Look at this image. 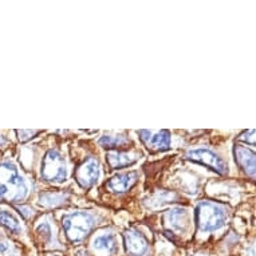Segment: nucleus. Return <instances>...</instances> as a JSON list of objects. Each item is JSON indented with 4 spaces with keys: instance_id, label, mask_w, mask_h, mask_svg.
I'll use <instances>...</instances> for the list:
<instances>
[{
    "instance_id": "obj_1",
    "label": "nucleus",
    "mask_w": 256,
    "mask_h": 256,
    "mask_svg": "<svg viewBox=\"0 0 256 256\" xmlns=\"http://www.w3.org/2000/svg\"><path fill=\"white\" fill-rule=\"evenodd\" d=\"M28 194V185L11 162L0 164V198L6 202H22Z\"/></svg>"
},
{
    "instance_id": "obj_2",
    "label": "nucleus",
    "mask_w": 256,
    "mask_h": 256,
    "mask_svg": "<svg viewBox=\"0 0 256 256\" xmlns=\"http://www.w3.org/2000/svg\"><path fill=\"white\" fill-rule=\"evenodd\" d=\"M97 224V218L86 210H76L62 216V227L72 243H80L90 235Z\"/></svg>"
},
{
    "instance_id": "obj_3",
    "label": "nucleus",
    "mask_w": 256,
    "mask_h": 256,
    "mask_svg": "<svg viewBox=\"0 0 256 256\" xmlns=\"http://www.w3.org/2000/svg\"><path fill=\"white\" fill-rule=\"evenodd\" d=\"M194 220L202 234L214 232L226 226L227 210L218 202H200L194 210Z\"/></svg>"
},
{
    "instance_id": "obj_4",
    "label": "nucleus",
    "mask_w": 256,
    "mask_h": 256,
    "mask_svg": "<svg viewBox=\"0 0 256 256\" xmlns=\"http://www.w3.org/2000/svg\"><path fill=\"white\" fill-rule=\"evenodd\" d=\"M40 176L43 180L50 182H63L68 180V162L58 149H48L44 153L40 166Z\"/></svg>"
},
{
    "instance_id": "obj_5",
    "label": "nucleus",
    "mask_w": 256,
    "mask_h": 256,
    "mask_svg": "<svg viewBox=\"0 0 256 256\" xmlns=\"http://www.w3.org/2000/svg\"><path fill=\"white\" fill-rule=\"evenodd\" d=\"M185 158L189 161H194L198 164H202L206 168L212 169L214 172L218 174H227L228 166L227 162L214 150H210L208 148H194L189 149L185 154Z\"/></svg>"
},
{
    "instance_id": "obj_6",
    "label": "nucleus",
    "mask_w": 256,
    "mask_h": 256,
    "mask_svg": "<svg viewBox=\"0 0 256 256\" xmlns=\"http://www.w3.org/2000/svg\"><path fill=\"white\" fill-rule=\"evenodd\" d=\"M76 180L82 189L92 188L96 185L101 177V166L98 160L94 157H88L82 162V164L76 169Z\"/></svg>"
},
{
    "instance_id": "obj_7",
    "label": "nucleus",
    "mask_w": 256,
    "mask_h": 256,
    "mask_svg": "<svg viewBox=\"0 0 256 256\" xmlns=\"http://www.w3.org/2000/svg\"><path fill=\"white\" fill-rule=\"evenodd\" d=\"M137 134L150 152H165L170 148L169 130H140Z\"/></svg>"
},
{
    "instance_id": "obj_8",
    "label": "nucleus",
    "mask_w": 256,
    "mask_h": 256,
    "mask_svg": "<svg viewBox=\"0 0 256 256\" xmlns=\"http://www.w3.org/2000/svg\"><path fill=\"white\" fill-rule=\"evenodd\" d=\"M126 252L132 256H146L149 254L150 246L142 232L132 228L124 234Z\"/></svg>"
},
{
    "instance_id": "obj_9",
    "label": "nucleus",
    "mask_w": 256,
    "mask_h": 256,
    "mask_svg": "<svg viewBox=\"0 0 256 256\" xmlns=\"http://www.w3.org/2000/svg\"><path fill=\"white\" fill-rule=\"evenodd\" d=\"M234 156H235L236 164L239 165V168L246 173L252 180H256V153L250 148L238 146L234 148Z\"/></svg>"
},
{
    "instance_id": "obj_10",
    "label": "nucleus",
    "mask_w": 256,
    "mask_h": 256,
    "mask_svg": "<svg viewBox=\"0 0 256 256\" xmlns=\"http://www.w3.org/2000/svg\"><path fill=\"white\" fill-rule=\"evenodd\" d=\"M137 180H138V172L133 170V172L120 173L106 181L105 188L112 194H124L133 188Z\"/></svg>"
},
{
    "instance_id": "obj_11",
    "label": "nucleus",
    "mask_w": 256,
    "mask_h": 256,
    "mask_svg": "<svg viewBox=\"0 0 256 256\" xmlns=\"http://www.w3.org/2000/svg\"><path fill=\"white\" fill-rule=\"evenodd\" d=\"M92 248L100 256H112L117 251V239L113 232H101L92 240Z\"/></svg>"
},
{
    "instance_id": "obj_12",
    "label": "nucleus",
    "mask_w": 256,
    "mask_h": 256,
    "mask_svg": "<svg viewBox=\"0 0 256 256\" xmlns=\"http://www.w3.org/2000/svg\"><path fill=\"white\" fill-rule=\"evenodd\" d=\"M140 156L137 153H128V152L112 150L106 153V162L113 170L116 169L129 168L138 161Z\"/></svg>"
},
{
    "instance_id": "obj_13",
    "label": "nucleus",
    "mask_w": 256,
    "mask_h": 256,
    "mask_svg": "<svg viewBox=\"0 0 256 256\" xmlns=\"http://www.w3.org/2000/svg\"><path fill=\"white\" fill-rule=\"evenodd\" d=\"M165 222L168 224V227L172 231L182 232L185 228L188 227L189 214L188 210L184 208H172L165 214Z\"/></svg>"
},
{
    "instance_id": "obj_14",
    "label": "nucleus",
    "mask_w": 256,
    "mask_h": 256,
    "mask_svg": "<svg viewBox=\"0 0 256 256\" xmlns=\"http://www.w3.org/2000/svg\"><path fill=\"white\" fill-rule=\"evenodd\" d=\"M68 200V194L60 190H46L39 194V204L46 208H56L66 204Z\"/></svg>"
},
{
    "instance_id": "obj_15",
    "label": "nucleus",
    "mask_w": 256,
    "mask_h": 256,
    "mask_svg": "<svg viewBox=\"0 0 256 256\" xmlns=\"http://www.w3.org/2000/svg\"><path fill=\"white\" fill-rule=\"evenodd\" d=\"M98 144H100L102 148H105V149L116 150V149H120V148L128 146L129 144H132V141L130 138L126 137V136L109 133V134L102 136L101 138L98 140Z\"/></svg>"
},
{
    "instance_id": "obj_16",
    "label": "nucleus",
    "mask_w": 256,
    "mask_h": 256,
    "mask_svg": "<svg viewBox=\"0 0 256 256\" xmlns=\"http://www.w3.org/2000/svg\"><path fill=\"white\" fill-rule=\"evenodd\" d=\"M0 224L11 232H15V234H19L22 231L19 220L12 214H10L8 210H0Z\"/></svg>"
},
{
    "instance_id": "obj_17",
    "label": "nucleus",
    "mask_w": 256,
    "mask_h": 256,
    "mask_svg": "<svg viewBox=\"0 0 256 256\" xmlns=\"http://www.w3.org/2000/svg\"><path fill=\"white\" fill-rule=\"evenodd\" d=\"M0 254L4 256L16 255V248H15V246L6 239L3 235H0Z\"/></svg>"
},
{
    "instance_id": "obj_18",
    "label": "nucleus",
    "mask_w": 256,
    "mask_h": 256,
    "mask_svg": "<svg viewBox=\"0 0 256 256\" xmlns=\"http://www.w3.org/2000/svg\"><path fill=\"white\" fill-rule=\"evenodd\" d=\"M240 141L256 145V130H247L239 136Z\"/></svg>"
},
{
    "instance_id": "obj_19",
    "label": "nucleus",
    "mask_w": 256,
    "mask_h": 256,
    "mask_svg": "<svg viewBox=\"0 0 256 256\" xmlns=\"http://www.w3.org/2000/svg\"><path fill=\"white\" fill-rule=\"evenodd\" d=\"M38 234L43 238V240L51 239V226L48 222H43L38 227Z\"/></svg>"
},
{
    "instance_id": "obj_20",
    "label": "nucleus",
    "mask_w": 256,
    "mask_h": 256,
    "mask_svg": "<svg viewBox=\"0 0 256 256\" xmlns=\"http://www.w3.org/2000/svg\"><path fill=\"white\" fill-rule=\"evenodd\" d=\"M16 133L18 136H19V140H20V141H27V140H30L31 137L39 134L40 130H18Z\"/></svg>"
},
{
    "instance_id": "obj_21",
    "label": "nucleus",
    "mask_w": 256,
    "mask_h": 256,
    "mask_svg": "<svg viewBox=\"0 0 256 256\" xmlns=\"http://www.w3.org/2000/svg\"><path fill=\"white\" fill-rule=\"evenodd\" d=\"M18 210H20V214H23L24 218H30V216H32L34 214V210H30L27 206H18Z\"/></svg>"
}]
</instances>
